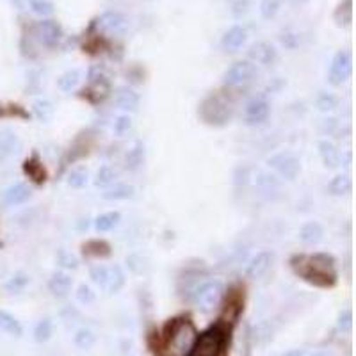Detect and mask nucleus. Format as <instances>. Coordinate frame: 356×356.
<instances>
[{"label": "nucleus", "instance_id": "f257e3e1", "mask_svg": "<svg viewBox=\"0 0 356 356\" xmlns=\"http://www.w3.org/2000/svg\"><path fill=\"white\" fill-rule=\"evenodd\" d=\"M291 267L294 275L303 282L319 289H331L339 282L337 262L330 253L294 255L291 258Z\"/></svg>", "mask_w": 356, "mask_h": 356}, {"label": "nucleus", "instance_id": "f03ea898", "mask_svg": "<svg viewBox=\"0 0 356 356\" xmlns=\"http://www.w3.org/2000/svg\"><path fill=\"white\" fill-rule=\"evenodd\" d=\"M232 326L218 321L203 333H198L193 348L185 356H228Z\"/></svg>", "mask_w": 356, "mask_h": 356}, {"label": "nucleus", "instance_id": "7ed1b4c3", "mask_svg": "<svg viewBox=\"0 0 356 356\" xmlns=\"http://www.w3.org/2000/svg\"><path fill=\"white\" fill-rule=\"evenodd\" d=\"M198 337V330L194 322L187 317L173 319L167 322L166 335H164V346L171 356H185L193 348Z\"/></svg>", "mask_w": 356, "mask_h": 356}, {"label": "nucleus", "instance_id": "20e7f679", "mask_svg": "<svg viewBox=\"0 0 356 356\" xmlns=\"http://www.w3.org/2000/svg\"><path fill=\"white\" fill-rule=\"evenodd\" d=\"M233 111H235V105H233L232 96L223 91H214L202 100L198 114L203 123L211 127H224L233 118Z\"/></svg>", "mask_w": 356, "mask_h": 356}, {"label": "nucleus", "instance_id": "39448f33", "mask_svg": "<svg viewBox=\"0 0 356 356\" xmlns=\"http://www.w3.org/2000/svg\"><path fill=\"white\" fill-rule=\"evenodd\" d=\"M258 77L257 66L251 61H237L224 72L223 82L230 90H246Z\"/></svg>", "mask_w": 356, "mask_h": 356}, {"label": "nucleus", "instance_id": "423d86ee", "mask_svg": "<svg viewBox=\"0 0 356 356\" xmlns=\"http://www.w3.org/2000/svg\"><path fill=\"white\" fill-rule=\"evenodd\" d=\"M224 296V287L218 280H209L203 282L202 285H198L194 291V301H196L198 308L202 312H214Z\"/></svg>", "mask_w": 356, "mask_h": 356}, {"label": "nucleus", "instance_id": "0eeeda50", "mask_svg": "<svg viewBox=\"0 0 356 356\" xmlns=\"http://www.w3.org/2000/svg\"><path fill=\"white\" fill-rule=\"evenodd\" d=\"M267 166L275 169L282 178L292 182L296 180L301 173V160L292 151H278L267 159Z\"/></svg>", "mask_w": 356, "mask_h": 356}, {"label": "nucleus", "instance_id": "6e6552de", "mask_svg": "<svg viewBox=\"0 0 356 356\" xmlns=\"http://www.w3.org/2000/svg\"><path fill=\"white\" fill-rule=\"evenodd\" d=\"M129 18L125 17L120 11H107V13L100 14L98 20L95 22V27L98 32H102L107 38H120L127 34L129 30Z\"/></svg>", "mask_w": 356, "mask_h": 356}, {"label": "nucleus", "instance_id": "1a4fd4ad", "mask_svg": "<svg viewBox=\"0 0 356 356\" xmlns=\"http://www.w3.org/2000/svg\"><path fill=\"white\" fill-rule=\"evenodd\" d=\"M353 73V56L349 50H340L331 59L330 72H328V82L331 86H342L344 82L351 77Z\"/></svg>", "mask_w": 356, "mask_h": 356}, {"label": "nucleus", "instance_id": "9d476101", "mask_svg": "<svg viewBox=\"0 0 356 356\" xmlns=\"http://www.w3.org/2000/svg\"><path fill=\"white\" fill-rule=\"evenodd\" d=\"M271 114V103L266 96H253L244 107V123L248 127H258L266 123Z\"/></svg>", "mask_w": 356, "mask_h": 356}, {"label": "nucleus", "instance_id": "9b49d317", "mask_svg": "<svg viewBox=\"0 0 356 356\" xmlns=\"http://www.w3.org/2000/svg\"><path fill=\"white\" fill-rule=\"evenodd\" d=\"M34 36L47 48H56L63 39V27L56 20H43L34 25Z\"/></svg>", "mask_w": 356, "mask_h": 356}, {"label": "nucleus", "instance_id": "f8f14e48", "mask_svg": "<svg viewBox=\"0 0 356 356\" xmlns=\"http://www.w3.org/2000/svg\"><path fill=\"white\" fill-rule=\"evenodd\" d=\"M248 57L253 65H262V66H271L275 65L276 57H278V52L267 41H258L253 43L248 50Z\"/></svg>", "mask_w": 356, "mask_h": 356}, {"label": "nucleus", "instance_id": "ddd939ff", "mask_svg": "<svg viewBox=\"0 0 356 356\" xmlns=\"http://www.w3.org/2000/svg\"><path fill=\"white\" fill-rule=\"evenodd\" d=\"M275 260V255L269 249H264V251H258L251 260H249L248 267H246V278L249 280H258L266 275L269 271L271 264Z\"/></svg>", "mask_w": 356, "mask_h": 356}, {"label": "nucleus", "instance_id": "4468645a", "mask_svg": "<svg viewBox=\"0 0 356 356\" xmlns=\"http://www.w3.org/2000/svg\"><path fill=\"white\" fill-rule=\"evenodd\" d=\"M30 196H32V191H30L29 185L23 184V182H18V184L9 185L8 189L4 191V194H2V202L8 207H18L29 202Z\"/></svg>", "mask_w": 356, "mask_h": 356}, {"label": "nucleus", "instance_id": "2eb2a0df", "mask_svg": "<svg viewBox=\"0 0 356 356\" xmlns=\"http://www.w3.org/2000/svg\"><path fill=\"white\" fill-rule=\"evenodd\" d=\"M248 41V30L240 25H233L232 29H228L224 32L223 39H221V47L227 52H239L244 47Z\"/></svg>", "mask_w": 356, "mask_h": 356}, {"label": "nucleus", "instance_id": "dca6fc26", "mask_svg": "<svg viewBox=\"0 0 356 356\" xmlns=\"http://www.w3.org/2000/svg\"><path fill=\"white\" fill-rule=\"evenodd\" d=\"M73 280L65 271H56L52 278L48 280V291L54 297H66L72 292Z\"/></svg>", "mask_w": 356, "mask_h": 356}, {"label": "nucleus", "instance_id": "f3484780", "mask_svg": "<svg viewBox=\"0 0 356 356\" xmlns=\"http://www.w3.org/2000/svg\"><path fill=\"white\" fill-rule=\"evenodd\" d=\"M20 146H22V143H20V139L13 130H2L0 132V163H4V160L11 159L13 155H17Z\"/></svg>", "mask_w": 356, "mask_h": 356}, {"label": "nucleus", "instance_id": "a211bd4d", "mask_svg": "<svg viewBox=\"0 0 356 356\" xmlns=\"http://www.w3.org/2000/svg\"><path fill=\"white\" fill-rule=\"evenodd\" d=\"M300 239L303 244L306 246H315L319 244L322 239H324V228L317 221H308L301 227L300 230Z\"/></svg>", "mask_w": 356, "mask_h": 356}, {"label": "nucleus", "instance_id": "6ab92c4d", "mask_svg": "<svg viewBox=\"0 0 356 356\" xmlns=\"http://www.w3.org/2000/svg\"><path fill=\"white\" fill-rule=\"evenodd\" d=\"M319 155H321L322 164L326 167H331V169L339 167L340 163H342V155H340L339 148L328 139L319 143Z\"/></svg>", "mask_w": 356, "mask_h": 356}, {"label": "nucleus", "instance_id": "aec40b11", "mask_svg": "<svg viewBox=\"0 0 356 356\" xmlns=\"http://www.w3.org/2000/svg\"><path fill=\"white\" fill-rule=\"evenodd\" d=\"M116 105L118 109L127 112H134L139 107V95L132 87H120L116 91Z\"/></svg>", "mask_w": 356, "mask_h": 356}, {"label": "nucleus", "instance_id": "412c9836", "mask_svg": "<svg viewBox=\"0 0 356 356\" xmlns=\"http://www.w3.org/2000/svg\"><path fill=\"white\" fill-rule=\"evenodd\" d=\"M82 251L91 258H107L111 257V244L103 239H91L82 244Z\"/></svg>", "mask_w": 356, "mask_h": 356}, {"label": "nucleus", "instance_id": "4be33fe9", "mask_svg": "<svg viewBox=\"0 0 356 356\" xmlns=\"http://www.w3.org/2000/svg\"><path fill=\"white\" fill-rule=\"evenodd\" d=\"M136 189L129 184H114L112 187H107V189L102 193L103 200H109V202H121V200H130L134 196Z\"/></svg>", "mask_w": 356, "mask_h": 356}, {"label": "nucleus", "instance_id": "5701e85b", "mask_svg": "<svg viewBox=\"0 0 356 356\" xmlns=\"http://www.w3.org/2000/svg\"><path fill=\"white\" fill-rule=\"evenodd\" d=\"M145 163V145L141 141L134 143V146L125 155V167L129 171H136Z\"/></svg>", "mask_w": 356, "mask_h": 356}, {"label": "nucleus", "instance_id": "b1692460", "mask_svg": "<svg viewBox=\"0 0 356 356\" xmlns=\"http://www.w3.org/2000/svg\"><path fill=\"white\" fill-rule=\"evenodd\" d=\"M125 282H127V278H125V273L120 266L109 267V278L103 291L111 294V296H114V294H118L125 287Z\"/></svg>", "mask_w": 356, "mask_h": 356}, {"label": "nucleus", "instance_id": "393cba45", "mask_svg": "<svg viewBox=\"0 0 356 356\" xmlns=\"http://www.w3.org/2000/svg\"><path fill=\"white\" fill-rule=\"evenodd\" d=\"M23 171L25 175H29V178L36 182V184H43L47 180V171H45L43 164L38 159V155H32L30 159L25 160L23 164Z\"/></svg>", "mask_w": 356, "mask_h": 356}, {"label": "nucleus", "instance_id": "a878e982", "mask_svg": "<svg viewBox=\"0 0 356 356\" xmlns=\"http://www.w3.org/2000/svg\"><path fill=\"white\" fill-rule=\"evenodd\" d=\"M0 331H4V333L11 335V337H17V339L23 335V328L20 321L9 312H6V310H0Z\"/></svg>", "mask_w": 356, "mask_h": 356}, {"label": "nucleus", "instance_id": "bb28decb", "mask_svg": "<svg viewBox=\"0 0 356 356\" xmlns=\"http://www.w3.org/2000/svg\"><path fill=\"white\" fill-rule=\"evenodd\" d=\"M335 23L339 27H349L353 22V0H342L333 13Z\"/></svg>", "mask_w": 356, "mask_h": 356}, {"label": "nucleus", "instance_id": "cd10ccee", "mask_svg": "<svg viewBox=\"0 0 356 356\" xmlns=\"http://www.w3.org/2000/svg\"><path fill=\"white\" fill-rule=\"evenodd\" d=\"M353 182L348 175H337L335 178H331V182L328 184V191L333 196H346V194L351 193Z\"/></svg>", "mask_w": 356, "mask_h": 356}, {"label": "nucleus", "instance_id": "c85d7f7f", "mask_svg": "<svg viewBox=\"0 0 356 356\" xmlns=\"http://www.w3.org/2000/svg\"><path fill=\"white\" fill-rule=\"evenodd\" d=\"M81 81H82L81 70H70V72L61 75L59 81H57V86H59L61 91H65V93H72L73 90H77Z\"/></svg>", "mask_w": 356, "mask_h": 356}, {"label": "nucleus", "instance_id": "c756f323", "mask_svg": "<svg viewBox=\"0 0 356 356\" xmlns=\"http://www.w3.org/2000/svg\"><path fill=\"white\" fill-rule=\"evenodd\" d=\"M32 112H34V116L38 118L41 123H48V121L54 118V112H56V109H54V103H52L50 100L39 98L32 103Z\"/></svg>", "mask_w": 356, "mask_h": 356}, {"label": "nucleus", "instance_id": "7c9ffc66", "mask_svg": "<svg viewBox=\"0 0 356 356\" xmlns=\"http://www.w3.org/2000/svg\"><path fill=\"white\" fill-rule=\"evenodd\" d=\"M121 221V214L116 211L105 212V214H100L98 218L95 219V228L98 232H109L114 227H118Z\"/></svg>", "mask_w": 356, "mask_h": 356}, {"label": "nucleus", "instance_id": "2f4dec72", "mask_svg": "<svg viewBox=\"0 0 356 356\" xmlns=\"http://www.w3.org/2000/svg\"><path fill=\"white\" fill-rule=\"evenodd\" d=\"M73 344H75V348L81 349V351H90L96 344V335L91 330H87V328H82V330H78L77 333H75V337H73Z\"/></svg>", "mask_w": 356, "mask_h": 356}, {"label": "nucleus", "instance_id": "473e14b6", "mask_svg": "<svg viewBox=\"0 0 356 356\" xmlns=\"http://www.w3.org/2000/svg\"><path fill=\"white\" fill-rule=\"evenodd\" d=\"M54 335V324H52L50 317H45L41 321H38V324L34 326V340L38 344H45L52 339Z\"/></svg>", "mask_w": 356, "mask_h": 356}, {"label": "nucleus", "instance_id": "72a5a7b5", "mask_svg": "<svg viewBox=\"0 0 356 356\" xmlns=\"http://www.w3.org/2000/svg\"><path fill=\"white\" fill-rule=\"evenodd\" d=\"M30 284V276L27 275V273H17V275H13L11 278H9V282L6 284V291L9 292V294H20V292H23L27 289V285Z\"/></svg>", "mask_w": 356, "mask_h": 356}, {"label": "nucleus", "instance_id": "f704fd0d", "mask_svg": "<svg viewBox=\"0 0 356 356\" xmlns=\"http://www.w3.org/2000/svg\"><path fill=\"white\" fill-rule=\"evenodd\" d=\"M90 278L93 280V284L98 285L100 289H105V284H107V278H109V267L103 266V264L93 266L90 269Z\"/></svg>", "mask_w": 356, "mask_h": 356}, {"label": "nucleus", "instance_id": "c9c22d12", "mask_svg": "<svg viewBox=\"0 0 356 356\" xmlns=\"http://www.w3.org/2000/svg\"><path fill=\"white\" fill-rule=\"evenodd\" d=\"M284 0H262L260 2V14L264 20H273L278 14Z\"/></svg>", "mask_w": 356, "mask_h": 356}, {"label": "nucleus", "instance_id": "e433bc0d", "mask_svg": "<svg viewBox=\"0 0 356 356\" xmlns=\"http://www.w3.org/2000/svg\"><path fill=\"white\" fill-rule=\"evenodd\" d=\"M118 173L112 169L111 166H102L98 169V173H96V178H95V185H98V187H107V185H111L112 182L116 180Z\"/></svg>", "mask_w": 356, "mask_h": 356}, {"label": "nucleus", "instance_id": "4c0bfd02", "mask_svg": "<svg viewBox=\"0 0 356 356\" xmlns=\"http://www.w3.org/2000/svg\"><path fill=\"white\" fill-rule=\"evenodd\" d=\"M56 260L63 269H77L78 267V258L68 249H59L56 255Z\"/></svg>", "mask_w": 356, "mask_h": 356}, {"label": "nucleus", "instance_id": "58836bf2", "mask_svg": "<svg viewBox=\"0 0 356 356\" xmlns=\"http://www.w3.org/2000/svg\"><path fill=\"white\" fill-rule=\"evenodd\" d=\"M315 103H317V109L321 112H331L339 107V98L335 95H331V93H321V95L317 96V102Z\"/></svg>", "mask_w": 356, "mask_h": 356}, {"label": "nucleus", "instance_id": "ea45409f", "mask_svg": "<svg viewBox=\"0 0 356 356\" xmlns=\"http://www.w3.org/2000/svg\"><path fill=\"white\" fill-rule=\"evenodd\" d=\"M75 296H77V301L78 303H82V305H91V303H95V300H96L95 291H93V289L86 284L78 285L77 292H75Z\"/></svg>", "mask_w": 356, "mask_h": 356}, {"label": "nucleus", "instance_id": "a19ab883", "mask_svg": "<svg viewBox=\"0 0 356 356\" xmlns=\"http://www.w3.org/2000/svg\"><path fill=\"white\" fill-rule=\"evenodd\" d=\"M32 13L39 14V17H50L54 13V4L48 0H30L29 2Z\"/></svg>", "mask_w": 356, "mask_h": 356}, {"label": "nucleus", "instance_id": "79ce46f5", "mask_svg": "<svg viewBox=\"0 0 356 356\" xmlns=\"http://www.w3.org/2000/svg\"><path fill=\"white\" fill-rule=\"evenodd\" d=\"M337 328L342 333H351L353 330V310L346 308L339 313V319H337Z\"/></svg>", "mask_w": 356, "mask_h": 356}, {"label": "nucleus", "instance_id": "37998d69", "mask_svg": "<svg viewBox=\"0 0 356 356\" xmlns=\"http://www.w3.org/2000/svg\"><path fill=\"white\" fill-rule=\"evenodd\" d=\"M87 184V171L84 169H75V171L70 173L68 176V185L73 187V189H82V187H86Z\"/></svg>", "mask_w": 356, "mask_h": 356}, {"label": "nucleus", "instance_id": "c03bdc74", "mask_svg": "<svg viewBox=\"0 0 356 356\" xmlns=\"http://www.w3.org/2000/svg\"><path fill=\"white\" fill-rule=\"evenodd\" d=\"M130 129H132V118L129 114H121V116H118L114 120V132L120 138H123L125 134H129Z\"/></svg>", "mask_w": 356, "mask_h": 356}, {"label": "nucleus", "instance_id": "a18cd8bd", "mask_svg": "<svg viewBox=\"0 0 356 356\" xmlns=\"http://www.w3.org/2000/svg\"><path fill=\"white\" fill-rule=\"evenodd\" d=\"M235 14L237 17H240V14H244L246 11H248V2L246 0H239V2H235Z\"/></svg>", "mask_w": 356, "mask_h": 356}, {"label": "nucleus", "instance_id": "49530a36", "mask_svg": "<svg viewBox=\"0 0 356 356\" xmlns=\"http://www.w3.org/2000/svg\"><path fill=\"white\" fill-rule=\"evenodd\" d=\"M335 127H337V120H335V118L324 120V132H333Z\"/></svg>", "mask_w": 356, "mask_h": 356}, {"label": "nucleus", "instance_id": "de8ad7c7", "mask_svg": "<svg viewBox=\"0 0 356 356\" xmlns=\"http://www.w3.org/2000/svg\"><path fill=\"white\" fill-rule=\"evenodd\" d=\"M284 356H306V351L305 349H292V351H289Z\"/></svg>", "mask_w": 356, "mask_h": 356}, {"label": "nucleus", "instance_id": "09e8293b", "mask_svg": "<svg viewBox=\"0 0 356 356\" xmlns=\"http://www.w3.org/2000/svg\"><path fill=\"white\" fill-rule=\"evenodd\" d=\"M13 2V6L17 9H23V0H11Z\"/></svg>", "mask_w": 356, "mask_h": 356}, {"label": "nucleus", "instance_id": "8fccbe9b", "mask_svg": "<svg viewBox=\"0 0 356 356\" xmlns=\"http://www.w3.org/2000/svg\"><path fill=\"white\" fill-rule=\"evenodd\" d=\"M310 356H331L330 353H326V351H315L313 353V355H310Z\"/></svg>", "mask_w": 356, "mask_h": 356}, {"label": "nucleus", "instance_id": "3c124183", "mask_svg": "<svg viewBox=\"0 0 356 356\" xmlns=\"http://www.w3.org/2000/svg\"><path fill=\"white\" fill-rule=\"evenodd\" d=\"M4 114H6V107H4V105H2V103H0V118L4 116Z\"/></svg>", "mask_w": 356, "mask_h": 356}, {"label": "nucleus", "instance_id": "603ef678", "mask_svg": "<svg viewBox=\"0 0 356 356\" xmlns=\"http://www.w3.org/2000/svg\"><path fill=\"white\" fill-rule=\"evenodd\" d=\"M294 2H308V0H294Z\"/></svg>", "mask_w": 356, "mask_h": 356}]
</instances>
